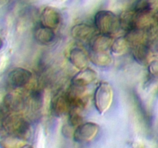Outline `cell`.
I'll list each match as a JSON object with an SVG mask.
<instances>
[{
    "instance_id": "obj_1",
    "label": "cell",
    "mask_w": 158,
    "mask_h": 148,
    "mask_svg": "<svg viewBox=\"0 0 158 148\" xmlns=\"http://www.w3.org/2000/svg\"><path fill=\"white\" fill-rule=\"evenodd\" d=\"M94 25L97 31L101 34L112 36L121 29L120 18L110 11L102 10L96 13Z\"/></svg>"
},
{
    "instance_id": "obj_2",
    "label": "cell",
    "mask_w": 158,
    "mask_h": 148,
    "mask_svg": "<svg viewBox=\"0 0 158 148\" xmlns=\"http://www.w3.org/2000/svg\"><path fill=\"white\" fill-rule=\"evenodd\" d=\"M114 91L113 86L106 82H102L95 89L94 103L96 109L100 114L109 110L114 101Z\"/></svg>"
},
{
    "instance_id": "obj_3",
    "label": "cell",
    "mask_w": 158,
    "mask_h": 148,
    "mask_svg": "<svg viewBox=\"0 0 158 148\" xmlns=\"http://www.w3.org/2000/svg\"><path fill=\"white\" fill-rule=\"evenodd\" d=\"M3 130L6 131L8 134L26 140L30 134V125L21 117L7 115L3 123Z\"/></svg>"
},
{
    "instance_id": "obj_4",
    "label": "cell",
    "mask_w": 158,
    "mask_h": 148,
    "mask_svg": "<svg viewBox=\"0 0 158 148\" xmlns=\"http://www.w3.org/2000/svg\"><path fill=\"white\" fill-rule=\"evenodd\" d=\"M98 125L93 122L80 123L77 126L73 134V138L76 143H86L91 142L99 133Z\"/></svg>"
},
{
    "instance_id": "obj_5",
    "label": "cell",
    "mask_w": 158,
    "mask_h": 148,
    "mask_svg": "<svg viewBox=\"0 0 158 148\" xmlns=\"http://www.w3.org/2000/svg\"><path fill=\"white\" fill-rule=\"evenodd\" d=\"M32 79V72L24 68L18 67L12 69L7 75V83L12 89L26 86Z\"/></svg>"
},
{
    "instance_id": "obj_6",
    "label": "cell",
    "mask_w": 158,
    "mask_h": 148,
    "mask_svg": "<svg viewBox=\"0 0 158 148\" xmlns=\"http://www.w3.org/2000/svg\"><path fill=\"white\" fill-rule=\"evenodd\" d=\"M61 21V16L58 11L52 7L45 8L40 17V24L45 27L56 29Z\"/></svg>"
},
{
    "instance_id": "obj_7",
    "label": "cell",
    "mask_w": 158,
    "mask_h": 148,
    "mask_svg": "<svg viewBox=\"0 0 158 148\" xmlns=\"http://www.w3.org/2000/svg\"><path fill=\"white\" fill-rule=\"evenodd\" d=\"M97 29L88 24H77L72 28L71 33L74 39L80 42H90L95 35Z\"/></svg>"
},
{
    "instance_id": "obj_8",
    "label": "cell",
    "mask_w": 158,
    "mask_h": 148,
    "mask_svg": "<svg viewBox=\"0 0 158 148\" xmlns=\"http://www.w3.org/2000/svg\"><path fill=\"white\" fill-rule=\"evenodd\" d=\"M97 79V74L94 69L89 67L81 69L76 74L72 79V84L73 86L85 87Z\"/></svg>"
},
{
    "instance_id": "obj_9",
    "label": "cell",
    "mask_w": 158,
    "mask_h": 148,
    "mask_svg": "<svg viewBox=\"0 0 158 148\" xmlns=\"http://www.w3.org/2000/svg\"><path fill=\"white\" fill-rule=\"evenodd\" d=\"M111 36L104 34L94 35L89 42L91 51L94 52H107L112 46Z\"/></svg>"
},
{
    "instance_id": "obj_10",
    "label": "cell",
    "mask_w": 158,
    "mask_h": 148,
    "mask_svg": "<svg viewBox=\"0 0 158 148\" xmlns=\"http://www.w3.org/2000/svg\"><path fill=\"white\" fill-rule=\"evenodd\" d=\"M34 36L37 43L40 44L49 45L53 43L55 40L56 33L54 32V29L45 27L40 25V27L35 29Z\"/></svg>"
},
{
    "instance_id": "obj_11",
    "label": "cell",
    "mask_w": 158,
    "mask_h": 148,
    "mask_svg": "<svg viewBox=\"0 0 158 148\" xmlns=\"http://www.w3.org/2000/svg\"><path fill=\"white\" fill-rule=\"evenodd\" d=\"M69 60L75 67L79 69H83L87 67L89 63L88 57L84 51L79 48H73L69 52Z\"/></svg>"
},
{
    "instance_id": "obj_12",
    "label": "cell",
    "mask_w": 158,
    "mask_h": 148,
    "mask_svg": "<svg viewBox=\"0 0 158 148\" xmlns=\"http://www.w3.org/2000/svg\"><path fill=\"white\" fill-rule=\"evenodd\" d=\"M148 55H149V48L146 42L134 45L133 56L137 63L144 64L148 61Z\"/></svg>"
},
{
    "instance_id": "obj_13",
    "label": "cell",
    "mask_w": 158,
    "mask_h": 148,
    "mask_svg": "<svg viewBox=\"0 0 158 148\" xmlns=\"http://www.w3.org/2000/svg\"><path fill=\"white\" fill-rule=\"evenodd\" d=\"M90 60L96 66L104 67L110 64L111 57L107 52H94L91 51L90 52Z\"/></svg>"
},
{
    "instance_id": "obj_14",
    "label": "cell",
    "mask_w": 158,
    "mask_h": 148,
    "mask_svg": "<svg viewBox=\"0 0 158 148\" xmlns=\"http://www.w3.org/2000/svg\"><path fill=\"white\" fill-rule=\"evenodd\" d=\"M152 10L151 0H136L132 6V11L140 16L147 15Z\"/></svg>"
},
{
    "instance_id": "obj_15",
    "label": "cell",
    "mask_w": 158,
    "mask_h": 148,
    "mask_svg": "<svg viewBox=\"0 0 158 148\" xmlns=\"http://www.w3.org/2000/svg\"><path fill=\"white\" fill-rule=\"evenodd\" d=\"M130 43L128 42L127 39L125 37H119L114 43H112L110 49L112 52L115 55L120 56L126 53L129 49Z\"/></svg>"
},
{
    "instance_id": "obj_16",
    "label": "cell",
    "mask_w": 158,
    "mask_h": 148,
    "mask_svg": "<svg viewBox=\"0 0 158 148\" xmlns=\"http://www.w3.org/2000/svg\"><path fill=\"white\" fill-rule=\"evenodd\" d=\"M0 146L2 147H23L26 146L25 140L16 136L8 134L0 140Z\"/></svg>"
},
{
    "instance_id": "obj_17",
    "label": "cell",
    "mask_w": 158,
    "mask_h": 148,
    "mask_svg": "<svg viewBox=\"0 0 158 148\" xmlns=\"http://www.w3.org/2000/svg\"><path fill=\"white\" fill-rule=\"evenodd\" d=\"M53 107L54 112L57 114H63L67 111V109L70 107L68 99L66 95H61L56 97L53 101ZM71 108V107H70Z\"/></svg>"
},
{
    "instance_id": "obj_18",
    "label": "cell",
    "mask_w": 158,
    "mask_h": 148,
    "mask_svg": "<svg viewBox=\"0 0 158 148\" xmlns=\"http://www.w3.org/2000/svg\"><path fill=\"white\" fill-rule=\"evenodd\" d=\"M148 72L154 78H158V58H155L148 64Z\"/></svg>"
},
{
    "instance_id": "obj_19",
    "label": "cell",
    "mask_w": 158,
    "mask_h": 148,
    "mask_svg": "<svg viewBox=\"0 0 158 148\" xmlns=\"http://www.w3.org/2000/svg\"><path fill=\"white\" fill-rule=\"evenodd\" d=\"M7 117V115L5 113L4 109L0 108V130H3V123H4L5 119Z\"/></svg>"
},
{
    "instance_id": "obj_20",
    "label": "cell",
    "mask_w": 158,
    "mask_h": 148,
    "mask_svg": "<svg viewBox=\"0 0 158 148\" xmlns=\"http://www.w3.org/2000/svg\"><path fill=\"white\" fill-rule=\"evenodd\" d=\"M2 46H3V41L2 40V39L0 38V49L2 48Z\"/></svg>"
},
{
    "instance_id": "obj_21",
    "label": "cell",
    "mask_w": 158,
    "mask_h": 148,
    "mask_svg": "<svg viewBox=\"0 0 158 148\" xmlns=\"http://www.w3.org/2000/svg\"><path fill=\"white\" fill-rule=\"evenodd\" d=\"M156 21H157V26H158V12H157V14H156Z\"/></svg>"
},
{
    "instance_id": "obj_22",
    "label": "cell",
    "mask_w": 158,
    "mask_h": 148,
    "mask_svg": "<svg viewBox=\"0 0 158 148\" xmlns=\"http://www.w3.org/2000/svg\"><path fill=\"white\" fill-rule=\"evenodd\" d=\"M60 1H63V0H60Z\"/></svg>"
}]
</instances>
